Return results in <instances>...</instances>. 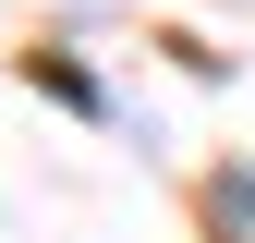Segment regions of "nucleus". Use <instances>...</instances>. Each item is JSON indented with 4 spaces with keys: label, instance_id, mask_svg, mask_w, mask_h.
Returning <instances> with one entry per match:
<instances>
[{
    "label": "nucleus",
    "instance_id": "1",
    "mask_svg": "<svg viewBox=\"0 0 255 243\" xmlns=\"http://www.w3.org/2000/svg\"><path fill=\"white\" fill-rule=\"evenodd\" d=\"M219 231H231V243H255V170H231V182H219Z\"/></svg>",
    "mask_w": 255,
    "mask_h": 243
}]
</instances>
